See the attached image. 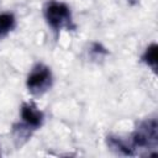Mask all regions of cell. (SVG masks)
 Masks as SVG:
<instances>
[{
    "mask_svg": "<svg viewBox=\"0 0 158 158\" xmlns=\"http://www.w3.org/2000/svg\"><path fill=\"white\" fill-rule=\"evenodd\" d=\"M26 84L28 90L35 95H40L47 91L52 84V73L49 68L43 64H37L33 67L27 77Z\"/></svg>",
    "mask_w": 158,
    "mask_h": 158,
    "instance_id": "1",
    "label": "cell"
},
{
    "mask_svg": "<svg viewBox=\"0 0 158 158\" xmlns=\"http://www.w3.org/2000/svg\"><path fill=\"white\" fill-rule=\"evenodd\" d=\"M44 17L51 27L54 30H60L64 26H68L72 21L69 7L58 1H49L44 7Z\"/></svg>",
    "mask_w": 158,
    "mask_h": 158,
    "instance_id": "2",
    "label": "cell"
},
{
    "mask_svg": "<svg viewBox=\"0 0 158 158\" xmlns=\"http://www.w3.org/2000/svg\"><path fill=\"white\" fill-rule=\"evenodd\" d=\"M21 117L27 128L36 130L42 125L43 114L38 110V107L32 102H26L21 107Z\"/></svg>",
    "mask_w": 158,
    "mask_h": 158,
    "instance_id": "3",
    "label": "cell"
},
{
    "mask_svg": "<svg viewBox=\"0 0 158 158\" xmlns=\"http://www.w3.org/2000/svg\"><path fill=\"white\" fill-rule=\"evenodd\" d=\"M15 27V17L12 14H0V36L6 35Z\"/></svg>",
    "mask_w": 158,
    "mask_h": 158,
    "instance_id": "4",
    "label": "cell"
},
{
    "mask_svg": "<svg viewBox=\"0 0 158 158\" xmlns=\"http://www.w3.org/2000/svg\"><path fill=\"white\" fill-rule=\"evenodd\" d=\"M143 59L148 65H152L153 68H156V63H157V46L156 44H152L151 47L147 48L143 56Z\"/></svg>",
    "mask_w": 158,
    "mask_h": 158,
    "instance_id": "5",
    "label": "cell"
}]
</instances>
